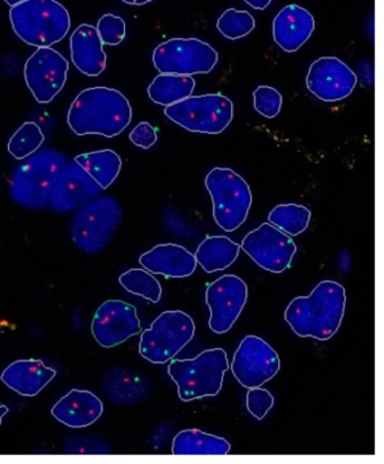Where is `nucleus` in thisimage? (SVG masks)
Masks as SVG:
<instances>
[{
	"label": "nucleus",
	"instance_id": "1",
	"mask_svg": "<svg viewBox=\"0 0 384 464\" xmlns=\"http://www.w3.org/2000/svg\"><path fill=\"white\" fill-rule=\"evenodd\" d=\"M132 108L121 92L109 87L82 91L67 114L68 127L78 137L115 138L129 127Z\"/></svg>",
	"mask_w": 384,
	"mask_h": 464
},
{
	"label": "nucleus",
	"instance_id": "2",
	"mask_svg": "<svg viewBox=\"0 0 384 464\" xmlns=\"http://www.w3.org/2000/svg\"><path fill=\"white\" fill-rule=\"evenodd\" d=\"M345 307L344 286L335 281H323L309 296H298L291 301L284 319L298 336L325 342L339 332Z\"/></svg>",
	"mask_w": 384,
	"mask_h": 464
},
{
	"label": "nucleus",
	"instance_id": "3",
	"mask_svg": "<svg viewBox=\"0 0 384 464\" xmlns=\"http://www.w3.org/2000/svg\"><path fill=\"white\" fill-rule=\"evenodd\" d=\"M69 162L68 157L57 150L34 152L14 169L9 180V198L29 210L50 208V191L59 171Z\"/></svg>",
	"mask_w": 384,
	"mask_h": 464
},
{
	"label": "nucleus",
	"instance_id": "4",
	"mask_svg": "<svg viewBox=\"0 0 384 464\" xmlns=\"http://www.w3.org/2000/svg\"><path fill=\"white\" fill-rule=\"evenodd\" d=\"M9 20L18 38L36 48H51L72 26L67 9L55 0H26L11 7Z\"/></svg>",
	"mask_w": 384,
	"mask_h": 464
},
{
	"label": "nucleus",
	"instance_id": "5",
	"mask_svg": "<svg viewBox=\"0 0 384 464\" xmlns=\"http://www.w3.org/2000/svg\"><path fill=\"white\" fill-rule=\"evenodd\" d=\"M229 369L226 351L212 348L202 352L196 359L171 361L168 374L178 386L180 401L189 402L216 397L221 392L225 374Z\"/></svg>",
	"mask_w": 384,
	"mask_h": 464
},
{
	"label": "nucleus",
	"instance_id": "6",
	"mask_svg": "<svg viewBox=\"0 0 384 464\" xmlns=\"http://www.w3.org/2000/svg\"><path fill=\"white\" fill-rule=\"evenodd\" d=\"M123 220L121 204L110 195H99L78 208L71 225L73 244L82 252L96 255L109 247Z\"/></svg>",
	"mask_w": 384,
	"mask_h": 464
},
{
	"label": "nucleus",
	"instance_id": "7",
	"mask_svg": "<svg viewBox=\"0 0 384 464\" xmlns=\"http://www.w3.org/2000/svg\"><path fill=\"white\" fill-rule=\"evenodd\" d=\"M206 188L214 203L216 224L226 232L237 230L247 220L253 203L251 188L230 169H214L206 175Z\"/></svg>",
	"mask_w": 384,
	"mask_h": 464
},
{
	"label": "nucleus",
	"instance_id": "8",
	"mask_svg": "<svg viewBox=\"0 0 384 464\" xmlns=\"http://www.w3.org/2000/svg\"><path fill=\"white\" fill-rule=\"evenodd\" d=\"M196 335V324L191 315L183 311H165L142 332L139 353L143 359L154 364H164L173 360Z\"/></svg>",
	"mask_w": 384,
	"mask_h": 464
},
{
	"label": "nucleus",
	"instance_id": "9",
	"mask_svg": "<svg viewBox=\"0 0 384 464\" xmlns=\"http://www.w3.org/2000/svg\"><path fill=\"white\" fill-rule=\"evenodd\" d=\"M165 115L189 132L220 134L234 120V103L221 92L189 96L166 106Z\"/></svg>",
	"mask_w": 384,
	"mask_h": 464
},
{
	"label": "nucleus",
	"instance_id": "10",
	"mask_svg": "<svg viewBox=\"0 0 384 464\" xmlns=\"http://www.w3.org/2000/svg\"><path fill=\"white\" fill-rule=\"evenodd\" d=\"M219 54L206 42L175 38L159 44L152 53V63L160 73L197 75L214 71Z\"/></svg>",
	"mask_w": 384,
	"mask_h": 464
},
{
	"label": "nucleus",
	"instance_id": "11",
	"mask_svg": "<svg viewBox=\"0 0 384 464\" xmlns=\"http://www.w3.org/2000/svg\"><path fill=\"white\" fill-rule=\"evenodd\" d=\"M281 369L279 355L268 343L249 335L235 353L231 371L244 388H261L275 377Z\"/></svg>",
	"mask_w": 384,
	"mask_h": 464
},
{
	"label": "nucleus",
	"instance_id": "12",
	"mask_svg": "<svg viewBox=\"0 0 384 464\" xmlns=\"http://www.w3.org/2000/svg\"><path fill=\"white\" fill-rule=\"evenodd\" d=\"M240 248L263 270L276 274L289 268L297 253L293 239L272 224H263L249 232Z\"/></svg>",
	"mask_w": 384,
	"mask_h": 464
},
{
	"label": "nucleus",
	"instance_id": "13",
	"mask_svg": "<svg viewBox=\"0 0 384 464\" xmlns=\"http://www.w3.org/2000/svg\"><path fill=\"white\" fill-rule=\"evenodd\" d=\"M69 63L57 50L38 48L25 63L27 87L40 104H49L67 82Z\"/></svg>",
	"mask_w": 384,
	"mask_h": 464
},
{
	"label": "nucleus",
	"instance_id": "14",
	"mask_svg": "<svg viewBox=\"0 0 384 464\" xmlns=\"http://www.w3.org/2000/svg\"><path fill=\"white\" fill-rule=\"evenodd\" d=\"M247 299L248 286L239 276H224L211 283L206 294L211 331L219 335L228 333L242 314Z\"/></svg>",
	"mask_w": 384,
	"mask_h": 464
},
{
	"label": "nucleus",
	"instance_id": "15",
	"mask_svg": "<svg viewBox=\"0 0 384 464\" xmlns=\"http://www.w3.org/2000/svg\"><path fill=\"white\" fill-rule=\"evenodd\" d=\"M91 329L97 344L110 348L140 334L141 323L137 308L132 304L121 300H109L97 309Z\"/></svg>",
	"mask_w": 384,
	"mask_h": 464
},
{
	"label": "nucleus",
	"instance_id": "16",
	"mask_svg": "<svg viewBox=\"0 0 384 464\" xmlns=\"http://www.w3.org/2000/svg\"><path fill=\"white\" fill-rule=\"evenodd\" d=\"M103 189L77 162H68L53 180L50 191V208L58 213L78 210L99 197Z\"/></svg>",
	"mask_w": 384,
	"mask_h": 464
},
{
	"label": "nucleus",
	"instance_id": "17",
	"mask_svg": "<svg viewBox=\"0 0 384 464\" xmlns=\"http://www.w3.org/2000/svg\"><path fill=\"white\" fill-rule=\"evenodd\" d=\"M358 76L336 57H322L309 69L307 87L312 95L327 103L345 100L355 90Z\"/></svg>",
	"mask_w": 384,
	"mask_h": 464
},
{
	"label": "nucleus",
	"instance_id": "18",
	"mask_svg": "<svg viewBox=\"0 0 384 464\" xmlns=\"http://www.w3.org/2000/svg\"><path fill=\"white\" fill-rule=\"evenodd\" d=\"M313 31V16L298 5L285 6L273 23L274 41L285 53L298 51L310 39Z\"/></svg>",
	"mask_w": 384,
	"mask_h": 464
},
{
	"label": "nucleus",
	"instance_id": "19",
	"mask_svg": "<svg viewBox=\"0 0 384 464\" xmlns=\"http://www.w3.org/2000/svg\"><path fill=\"white\" fill-rule=\"evenodd\" d=\"M139 262L148 272L170 278L191 276L197 266L196 256L183 246L176 244L156 246L141 255Z\"/></svg>",
	"mask_w": 384,
	"mask_h": 464
},
{
	"label": "nucleus",
	"instance_id": "20",
	"mask_svg": "<svg viewBox=\"0 0 384 464\" xmlns=\"http://www.w3.org/2000/svg\"><path fill=\"white\" fill-rule=\"evenodd\" d=\"M103 411V402L94 393L73 389L55 403L51 414L59 423L72 429H82L96 423Z\"/></svg>",
	"mask_w": 384,
	"mask_h": 464
},
{
	"label": "nucleus",
	"instance_id": "21",
	"mask_svg": "<svg viewBox=\"0 0 384 464\" xmlns=\"http://www.w3.org/2000/svg\"><path fill=\"white\" fill-rule=\"evenodd\" d=\"M57 375L41 360H20L7 366L2 374V382L9 389L23 397H35L53 382Z\"/></svg>",
	"mask_w": 384,
	"mask_h": 464
},
{
	"label": "nucleus",
	"instance_id": "22",
	"mask_svg": "<svg viewBox=\"0 0 384 464\" xmlns=\"http://www.w3.org/2000/svg\"><path fill=\"white\" fill-rule=\"evenodd\" d=\"M103 45L96 27L78 26L71 38L72 60L78 71L88 77L100 76L108 62Z\"/></svg>",
	"mask_w": 384,
	"mask_h": 464
},
{
	"label": "nucleus",
	"instance_id": "23",
	"mask_svg": "<svg viewBox=\"0 0 384 464\" xmlns=\"http://www.w3.org/2000/svg\"><path fill=\"white\" fill-rule=\"evenodd\" d=\"M104 393L118 405H134L145 401L150 392L147 377L136 370L115 366L101 379Z\"/></svg>",
	"mask_w": 384,
	"mask_h": 464
},
{
	"label": "nucleus",
	"instance_id": "24",
	"mask_svg": "<svg viewBox=\"0 0 384 464\" xmlns=\"http://www.w3.org/2000/svg\"><path fill=\"white\" fill-rule=\"evenodd\" d=\"M228 440L198 430L179 431L175 436L171 452L174 456H226Z\"/></svg>",
	"mask_w": 384,
	"mask_h": 464
},
{
	"label": "nucleus",
	"instance_id": "25",
	"mask_svg": "<svg viewBox=\"0 0 384 464\" xmlns=\"http://www.w3.org/2000/svg\"><path fill=\"white\" fill-rule=\"evenodd\" d=\"M240 245L226 236H207L198 246L196 256L197 264L206 273L225 271L238 258Z\"/></svg>",
	"mask_w": 384,
	"mask_h": 464
},
{
	"label": "nucleus",
	"instance_id": "26",
	"mask_svg": "<svg viewBox=\"0 0 384 464\" xmlns=\"http://www.w3.org/2000/svg\"><path fill=\"white\" fill-rule=\"evenodd\" d=\"M73 161L85 169L103 191L114 183L122 169L121 157L110 150L78 155Z\"/></svg>",
	"mask_w": 384,
	"mask_h": 464
},
{
	"label": "nucleus",
	"instance_id": "27",
	"mask_svg": "<svg viewBox=\"0 0 384 464\" xmlns=\"http://www.w3.org/2000/svg\"><path fill=\"white\" fill-rule=\"evenodd\" d=\"M196 81L192 76L160 73L148 87V95L156 104L169 106L192 96Z\"/></svg>",
	"mask_w": 384,
	"mask_h": 464
},
{
	"label": "nucleus",
	"instance_id": "28",
	"mask_svg": "<svg viewBox=\"0 0 384 464\" xmlns=\"http://www.w3.org/2000/svg\"><path fill=\"white\" fill-rule=\"evenodd\" d=\"M310 219L312 212L309 208L298 204H281L268 215L270 224L290 237H297L307 230Z\"/></svg>",
	"mask_w": 384,
	"mask_h": 464
},
{
	"label": "nucleus",
	"instance_id": "29",
	"mask_svg": "<svg viewBox=\"0 0 384 464\" xmlns=\"http://www.w3.org/2000/svg\"><path fill=\"white\" fill-rule=\"evenodd\" d=\"M119 281L129 294L141 296L152 304L159 303L163 290L159 281L150 272L142 268H132L123 273Z\"/></svg>",
	"mask_w": 384,
	"mask_h": 464
},
{
	"label": "nucleus",
	"instance_id": "30",
	"mask_svg": "<svg viewBox=\"0 0 384 464\" xmlns=\"http://www.w3.org/2000/svg\"><path fill=\"white\" fill-rule=\"evenodd\" d=\"M44 133L35 122H25L8 141V152L15 160H23L34 155L44 142Z\"/></svg>",
	"mask_w": 384,
	"mask_h": 464
},
{
	"label": "nucleus",
	"instance_id": "31",
	"mask_svg": "<svg viewBox=\"0 0 384 464\" xmlns=\"http://www.w3.org/2000/svg\"><path fill=\"white\" fill-rule=\"evenodd\" d=\"M255 18L246 11H237L235 8L226 9L216 23V29L225 38L239 40L252 34L255 29Z\"/></svg>",
	"mask_w": 384,
	"mask_h": 464
},
{
	"label": "nucleus",
	"instance_id": "32",
	"mask_svg": "<svg viewBox=\"0 0 384 464\" xmlns=\"http://www.w3.org/2000/svg\"><path fill=\"white\" fill-rule=\"evenodd\" d=\"M96 30L104 45H119L127 34L126 22L122 17L113 15V14H105L104 16H101L97 23Z\"/></svg>",
	"mask_w": 384,
	"mask_h": 464
},
{
	"label": "nucleus",
	"instance_id": "33",
	"mask_svg": "<svg viewBox=\"0 0 384 464\" xmlns=\"http://www.w3.org/2000/svg\"><path fill=\"white\" fill-rule=\"evenodd\" d=\"M282 97L281 92L270 86H259L254 92V106L257 112L267 119H274L281 112Z\"/></svg>",
	"mask_w": 384,
	"mask_h": 464
},
{
	"label": "nucleus",
	"instance_id": "34",
	"mask_svg": "<svg viewBox=\"0 0 384 464\" xmlns=\"http://www.w3.org/2000/svg\"><path fill=\"white\" fill-rule=\"evenodd\" d=\"M63 452L67 454H109L110 448L99 436H72L63 444Z\"/></svg>",
	"mask_w": 384,
	"mask_h": 464
},
{
	"label": "nucleus",
	"instance_id": "35",
	"mask_svg": "<svg viewBox=\"0 0 384 464\" xmlns=\"http://www.w3.org/2000/svg\"><path fill=\"white\" fill-rule=\"evenodd\" d=\"M274 406V397L266 389L253 388L247 392V410L256 420H262Z\"/></svg>",
	"mask_w": 384,
	"mask_h": 464
},
{
	"label": "nucleus",
	"instance_id": "36",
	"mask_svg": "<svg viewBox=\"0 0 384 464\" xmlns=\"http://www.w3.org/2000/svg\"><path fill=\"white\" fill-rule=\"evenodd\" d=\"M130 141L142 150H149L157 142V131L150 123L141 122L130 133Z\"/></svg>",
	"mask_w": 384,
	"mask_h": 464
},
{
	"label": "nucleus",
	"instance_id": "37",
	"mask_svg": "<svg viewBox=\"0 0 384 464\" xmlns=\"http://www.w3.org/2000/svg\"><path fill=\"white\" fill-rule=\"evenodd\" d=\"M244 2L254 9H257V11H264V9L270 6L272 0H244Z\"/></svg>",
	"mask_w": 384,
	"mask_h": 464
},
{
	"label": "nucleus",
	"instance_id": "38",
	"mask_svg": "<svg viewBox=\"0 0 384 464\" xmlns=\"http://www.w3.org/2000/svg\"><path fill=\"white\" fill-rule=\"evenodd\" d=\"M123 3L132 5V6H142L148 3H151L152 0H122Z\"/></svg>",
	"mask_w": 384,
	"mask_h": 464
},
{
	"label": "nucleus",
	"instance_id": "39",
	"mask_svg": "<svg viewBox=\"0 0 384 464\" xmlns=\"http://www.w3.org/2000/svg\"><path fill=\"white\" fill-rule=\"evenodd\" d=\"M4 2L9 5V6L13 7L16 6L18 4L26 2V0H4Z\"/></svg>",
	"mask_w": 384,
	"mask_h": 464
},
{
	"label": "nucleus",
	"instance_id": "40",
	"mask_svg": "<svg viewBox=\"0 0 384 464\" xmlns=\"http://www.w3.org/2000/svg\"><path fill=\"white\" fill-rule=\"evenodd\" d=\"M8 412V408L6 406H0V425H2V420L4 416Z\"/></svg>",
	"mask_w": 384,
	"mask_h": 464
}]
</instances>
